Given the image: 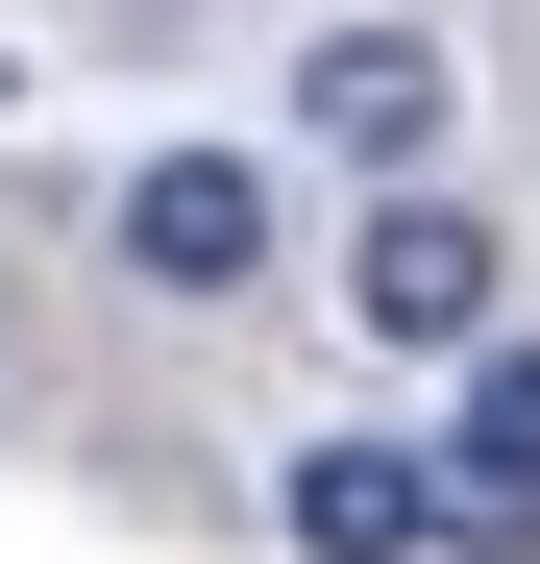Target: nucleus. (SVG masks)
<instances>
[{
	"mask_svg": "<svg viewBox=\"0 0 540 564\" xmlns=\"http://www.w3.org/2000/svg\"><path fill=\"white\" fill-rule=\"evenodd\" d=\"M492 270H516V246H492L467 197H369V246H344V319H369L393 368H492Z\"/></svg>",
	"mask_w": 540,
	"mask_h": 564,
	"instance_id": "1",
	"label": "nucleus"
},
{
	"mask_svg": "<svg viewBox=\"0 0 540 564\" xmlns=\"http://www.w3.org/2000/svg\"><path fill=\"white\" fill-rule=\"evenodd\" d=\"M123 270H148V295H246V270H270V172L246 148H148L123 172Z\"/></svg>",
	"mask_w": 540,
	"mask_h": 564,
	"instance_id": "2",
	"label": "nucleus"
},
{
	"mask_svg": "<svg viewBox=\"0 0 540 564\" xmlns=\"http://www.w3.org/2000/svg\"><path fill=\"white\" fill-rule=\"evenodd\" d=\"M442 99H467V74H442L418 25H320V50H295V123H320L344 172H393V197H418V148H442Z\"/></svg>",
	"mask_w": 540,
	"mask_h": 564,
	"instance_id": "3",
	"label": "nucleus"
},
{
	"mask_svg": "<svg viewBox=\"0 0 540 564\" xmlns=\"http://www.w3.org/2000/svg\"><path fill=\"white\" fill-rule=\"evenodd\" d=\"M270 516H295V564H418V540H442V466H393V442H320Z\"/></svg>",
	"mask_w": 540,
	"mask_h": 564,
	"instance_id": "4",
	"label": "nucleus"
},
{
	"mask_svg": "<svg viewBox=\"0 0 540 564\" xmlns=\"http://www.w3.org/2000/svg\"><path fill=\"white\" fill-rule=\"evenodd\" d=\"M442 540H540V344L467 368V442H442Z\"/></svg>",
	"mask_w": 540,
	"mask_h": 564,
	"instance_id": "5",
	"label": "nucleus"
}]
</instances>
